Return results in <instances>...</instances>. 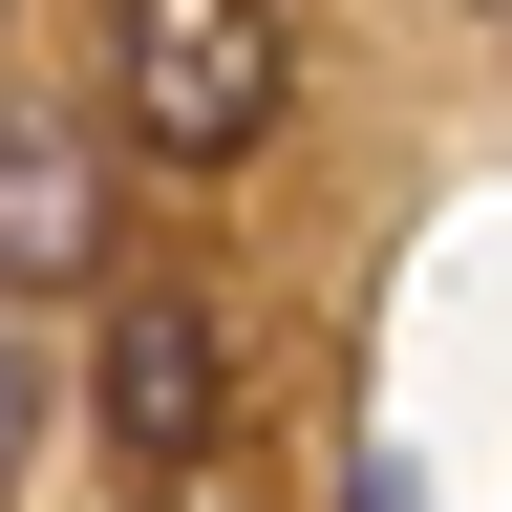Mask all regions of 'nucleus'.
I'll return each mask as SVG.
<instances>
[{
    "label": "nucleus",
    "instance_id": "obj_2",
    "mask_svg": "<svg viewBox=\"0 0 512 512\" xmlns=\"http://www.w3.org/2000/svg\"><path fill=\"white\" fill-rule=\"evenodd\" d=\"M214 406H235L214 299H128V320H107V427L150 448V470H192V448H214Z\"/></svg>",
    "mask_w": 512,
    "mask_h": 512
},
{
    "label": "nucleus",
    "instance_id": "obj_3",
    "mask_svg": "<svg viewBox=\"0 0 512 512\" xmlns=\"http://www.w3.org/2000/svg\"><path fill=\"white\" fill-rule=\"evenodd\" d=\"M107 256V171H86V128H0V299H64Z\"/></svg>",
    "mask_w": 512,
    "mask_h": 512
},
{
    "label": "nucleus",
    "instance_id": "obj_4",
    "mask_svg": "<svg viewBox=\"0 0 512 512\" xmlns=\"http://www.w3.org/2000/svg\"><path fill=\"white\" fill-rule=\"evenodd\" d=\"M22 448H43V363L0 342V470H22Z\"/></svg>",
    "mask_w": 512,
    "mask_h": 512
},
{
    "label": "nucleus",
    "instance_id": "obj_1",
    "mask_svg": "<svg viewBox=\"0 0 512 512\" xmlns=\"http://www.w3.org/2000/svg\"><path fill=\"white\" fill-rule=\"evenodd\" d=\"M107 86H128V150H256L278 128V0H128V43H107Z\"/></svg>",
    "mask_w": 512,
    "mask_h": 512
}]
</instances>
